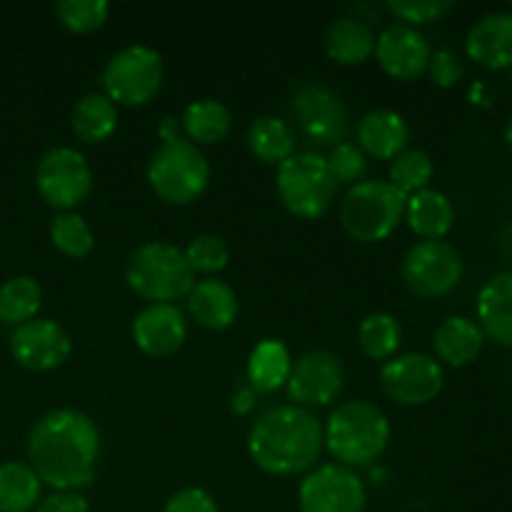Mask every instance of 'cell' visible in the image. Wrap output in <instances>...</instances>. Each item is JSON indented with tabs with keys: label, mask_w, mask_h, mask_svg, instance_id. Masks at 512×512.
Instances as JSON below:
<instances>
[{
	"label": "cell",
	"mask_w": 512,
	"mask_h": 512,
	"mask_svg": "<svg viewBox=\"0 0 512 512\" xmlns=\"http://www.w3.org/2000/svg\"><path fill=\"white\" fill-rule=\"evenodd\" d=\"M163 512H220V508L208 490L183 488L165 500Z\"/></svg>",
	"instance_id": "obj_39"
},
{
	"label": "cell",
	"mask_w": 512,
	"mask_h": 512,
	"mask_svg": "<svg viewBox=\"0 0 512 512\" xmlns=\"http://www.w3.org/2000/svg\"><path fill=\"white\" fill-rule=\"evenodd\" d=\"M293 370L290 348L278 338H263L248 355V385L255 393H275L285 388Z\"/></svg>",
	"instance_id": "obj_25"
},
{
	"label": "cell",
	"mask_w": 512,
	"mask_h": 512,
	"mask_svg": "<svg viewBox=\"0 0 512 512\" xmlns=\"http://www.w3.org/2000/svg\"><path fill=\"white\" fill-rule=\"evenodd\" d=\"M463 270V255L448 240H418L400 265L405 288L425 300L453 293L463 280Z\"/></svg>",
	"instance_id": "obj_10"
},
{
	"label": "cell",
	"mask_w": 512,
	"mask_h": 512,
	"mask_svg": "<svg viewBox=\"0 0 512 512\" xmlns=\"http://www.w3.org/2000/svg\"><path fill=\"white\" fill-rule=\"evenodd\" d=\"M390 420L370 400H345L323 428L325 450L343 468H368L390 445Z\"/></svg>",
	"instance_id": "obj_3"
},
{
	"label": "cell",
	"mask_w": 512,
	"mask_h": 512,
	"mask_svg": "<svg viewBox=\"0 0 512 512\" xmlns=\"http://www.w3.org/2000/svg\"><path fill=\"white\" fill-rule=\"evenodd\" d=\"M125 283L148 303H173L188 298L195 275L183 250L165 240L138 245L125 260Z\"/></svg>",
	"instance_id": "obj_4"
},
{
	"label": "cell",
	"mask_w": 512,
	"mask_h": 512,
	"mask_svg": "<svg viewBox=\"0 0 512 512\" xmlns=\"http://www.w3.org/2000/svg\"><path fill=\"white\" fill-rule=\"evenodd\" d=\"M180 125H183L185 138L198 148L200 145H218L233 130V113L223 100L200 98L185 108Z\"/></svg>",
	"instance_id": "obj_26"
},
{
	"label": "cell",
	"mask_w": 512,
	"mask_h": 512,
	"mask_svg": "<svg viewBox=\"0 0 512 512\" xmlns=\"http://www.w3.org/2000/svg\"><path fill=\"white\" fill-rule=\"evenodd\" d=\"M498 245H500V253H503L505 260L512 265V218H508V223H505L503 230H500Z\"/></svg>",
	"instance_id": "obj_43"
},
{
	"label": "cell",
	"mask_w": 512,
	"mask_h": 512,
	"mask_svg": "<svg viewBox=\"0 0 512 512\" xmlns=\"http://www.w3.org/2000/svg\"><path fill=\"white\" fill-rule=\"evenodd\" d=\"M323 425L310 410L298 405H275L253 420L248 430V453L255 468L275 478L305 475L323 455Z\"/></svg>",
	"instance_id": "obj_2"
},
{
	"label": "cell",
	"mask_w": 512,
	"mask_h": 512,
	"mask_svg": "<svg viewBox=\"0 0 512 512\" xmlns=\"http://www.w3.org/2000/svg\"><path fill=\"white\" fill-rule=\"evenodd\" d=\"M43 498V483L28 463H0V512H33Z\"/></svg>",
	"instance_id": "obj_29"
},
{
	"label": "cell",
	"mask_w": 512,
	"mask_h": 512,
	"mask_svg": "<svg viewBox=\"0 0 512 512\" xmlns=\"http://www.w3.org/2000/svg\"><path fill=\"white\" fill-rule=\"evenodd\" d=\"M165 78L163 55L145 43L120 48L103 68V93L115 105L140 108L158 95Z\"/></svg>",
	"instance_id": "obj_8"
},
{
	"label": "cell",
	"mask_w": 512,
	"mask_h": 512,
	"mask_svg": "<svg viewBox=\"0 0 512 512\" xmlns=\"http://www.w3.org/2000/svg\"><path fill=\"white\" fill-rule=\"evenodd\" d=\"M180 128H183V125H180V118H173V115H165V118L160 120V125H158L160 143H168V140L183 138V135H180Z\"/></svg>",
	"instance_id": "obj_42"
},
{
	"label": "cell",
	"mask_w": 512,
	"mask_h": 512,
	"mask_svg": "<svg viewBox=\"0 0 512 512\" xmlns=\"http://www.w3.org/2000/svg\"><path fill=\"white\" fill-rule=\"evenodd\" d=\"M325 160H328V168L338 185H350L353 188L368 173V155L358 148V143H350V140L333 145V150H330Z\"/></svg>",
	"instance_id": "obj_36"
},
{
	"label": "cell",
	"mask_w": 512,
	"mask_h": 512,
	"mask_svg": "<svg viewBox=\"0 0 512 512\" xmlns=\"http://www.w3.org/2000/svg\"><path fill=\"white\" fill-rule=\"evenodd\" d=\"M188 313L205 330H228L240 313L238 293L220 278H203L188 293Z\"/></svg>",
	"instance_id": "obj_20"
},
{
	"label": "cell",
	"mask_w": 512,
	"mask_h": 512,
	"mask_svg": "<svg viewBox=\"0 0 512 512\" xmlns=\"http://www.w3.org/2000/svg\"><path fill=\"white\" fill-rule=\"evenodd\" d=\"M380 388L393 403L403 408H420L443 393L445 370L428 353L395 355L380 368Z\"/></svg>",
	"instance_id": "obj_12"
},
{
	"label": "cell",
	"mask_w": 512,
	"mask_h": 512,
	"mask_svg": "<svg viewBox=\"0 0 512 512\" xmlns=\"http://www.w3.org/2000/svg\"><path fill=\"white\" fill-rule=\"evenodd\" d=\"M50 243L65 258L83 260L93 253L95 233L78 210H68V213L55 215L50 223Z\"/></svg>",
	"instance_id": "obj_32"
},
{
	"label": "cell",
	"mask_w": 512,
	"mask_h": 512,
	"mask_svg": "<svg viewBox=\"0 0 512 512\" xmlns=\"http://www.w3.org/2000/svg\"><path fill=\"white\" fill-rule=\"evenodd\" d=\"M355 140L365 155L375 160H393L408 148L410 125L398 110L375 108L358 120Z\"/></svg>",
	"instance_id": "obj_19"
},
{
	"label": "cell",
	"mask_w": 512,
	"mask_h": 512,
	"mask_svg": "<svg viewBox=\"0 0 512 512\" xmlns=\"http://www.w3.org/2000/svg\"><path fill=\"white\" fill-rule=\"evenodd\" d=\"M10 355L15 363L30 373H50L60 368L73 353V340L68 330L48 318H35L18 325L10 333Z\"/></svg>",
	"instance_id": "obj_14"
},
{
	"label": "cell",
	"mask_w": 512,
	"mask_h": 512,
	"mask_svg": "<svg viewBox=\"0 0 512 512\" xmlns=\"http://www.w3.org/2000/svg\"><path fill=\"white\" fill-rule=\"evenodd\" d=\"M323 48L338 65H363L375 55V33L358 18H338L325 28Z\"/></svg>",
	"instance_id": "obj_24"
},
{
	"label": "cell",
	"mask_w": 512,
	"mask_h": 512,
	"mask_svg": "<svg viewBox=\"0 0 512 512\" xmlns=\"http://www.w3.org/2000/svg\"><path fill=\"white\" fill-rule=\"evenodd\" d=\"M505 143H508L510 148H512V115H510L508 125H505Z\"/></svg>",
	"instance_id": "obj_44"
},
{
	"label": "cell",
	"mask_w": 512,
	"mask_h": 512,
	"mask_svg": "<svg viewBox=\"0 0 512 512\" xmlns=\"http://www.w3.org/2000/svg\"><path fill=\"white\" fill-rule=\"evenodd\" d=\"M275 193L290 215L303 220H318L333 205L338 183L328 168L325 155L315 150H295L275 173Z\"/></svg>",
	"instance_id": "obj_7"
},
{
	"label": "cell",
	"mask_w": 512,
	"mask_h": 512,
	"mask_svg": "<svg viewBox=\"0 0 512 512\" xmlns=\"http://www.w3.org/2000/svg\"><path fill=\"white\" fill-rule=\"evenodd\" d=\"M70 128L83 143H105L118 130V105L105 93H85L73 105Z\"/></svg>",
	"instance_id": "obj_27"
},
{
	"label": "cell",
	"mask_w": 512,
	"mask_h": 512,
	"mask_svg": "<svg viewBox=\"0 0 512 512\" xmlns=\"http://www.w3.org/2000/svg\"><path fill=\"white\" fill-rule=\"evenodd\" d=\"M43 308V288L33 275H13L0 285V323L18 325L38 318Z\"/></svg>",
	"instance_id": "obj_30"
},
{
	"label": "cell",
	"mask_w": 512,
	"mask_h": 512,
	"mask_svg": "<svg viewBox=\"0 0 512 512\" xmlns=\"http://www.w3.org/2000/svg\"><path fill=\"white\" fill-rule=\"evenodd\" d=\"M150 190L168 205H190L208 190L210 163L188 138L168 140L155 148L145 168Z\"/></svg>",
	"instance_id": "obj_6"
},
{
	"label": "cell",
	"mask_w": 512,
	"mask_h": 512,
	"mask_svg": "<svg viewBox=\"0 0 512 512\" xmlns=\"http://www.w3.org/2000/svg\"><path fill=\"white\" fill-rule=\"evenodd\" d=\"M408 195L390 180H360L340 203V225L358 243H380L405 220Z\"/></svg>",
	"instance_id": "obj_5"
},
{
	"label": "cell",
	"mask_w": 512,
	"mask_h": 512,
	"mask_svg": "<svg viewBox=\"0 0 512 512\" xmlns=\"http://www.w3.org/2000/svg\"><path fill=\"white\" fill-rule=\"evenodd\" d=\"M183 255L193 275H203V278H215L230 263L228 243L215 233L195 235L188 243V248L183 250Z\"/></svg>",
	"instance_id": "obj_34"
},
{
	"label": "cell",
	"mask_w": 512,
	"mask_h": 512,
	"mask_svg": "<svg viewBox=\"0 0 512 512\" xmlns=\"http://www.w3.org/2000/svg\"><path fill=\"white\" fill-rule=\"evenodd\" d=\"M255 405H258V393H255L250 385H243V388H238L233 393V400H230V410H233L235 415H250L255 410Z\"/></svg>",
	"instance_id": "obj_41"
},
{
	"label": "cell",
	"mask_w": 512,
	"mask_h": 512,
	"mask_svg": "<svg viewBox=\"0 0 512 512\" xmlns=\"http://www.w3.org/2000/svg\"><path fill=\"white\" fill-rule=\"evenodd\" d=\"M93 183L95 178L88 158L70 145H55L45 150L35 168V188L40 198L60 213H68L85 203L93 193Z\"/></svg>",
	"instance_id": "obj_9"
},
{
	"label": "cell",
	"mask_w": 512,
	"mask_h": 512,
	"mask_svg": "<svg viewBox=\"0 0 512 512\" xmlns=\"http://www.w3.org/2000/svg\"><path fill=\"white\" fill-rule=\"evenodd\" d=\"M428 38L413 25L395 23L375 38V60L395 80H418L430 63Z\"/></svg>",
	"instance_id": "obj_16"
},
{
	"label": "cell",
	"mask_w": 512,
	"mask_h": 512,
	"mask_svg": "<svg viewBox=\"0 0 512 512\" xmlns=\"http://www.w3.org/2000/svg\"><path fill=\"white\" fill-rule=\"evenodd\" d=\"M345 388V365L330 350H308L293 360V370H290L288 393L290 405L298 408L313 410L325 408L333 403Z\"/></svg>",
	"instance_id": "obj_13"
},
{
	"label": "cell",
	"mask_w": 512,
	"mask_h": 512,
	"mask_svg": "<svg viewBox=\"0 0 512 512\" xmlns=\"http://www.w3.org/2000/svg\"><path fill=\"white\" fill-rule=\"evenodd\" d=\"M405 223L420 240H443L455 225V205L443 190L425 188L408 195Z\"/></svg>",
	"instance_id": "obj_23"
},
{
	"label": "cell",
	"mask_w": 512,
	"mask_h": 512,
	"mask_svg": "<svg viewBox=\"0 0 512 512\" xmlns=\"http://www.w3.org/2000/svg\"><path fill=\"white\" fill-rule=\"evenodd\" d=\"M435 165L425 150L420 148H405L398 158L390 160V183L400 190L403 195L420 193V190L430 188L433 180Z\"/></svg>",
	"instance_id": "obj_33"
},
{
	"label": "cell",
	"mask_w": 512,
	"mask_h": 512,
	"mask_svg": "<svg viewBox=\"0 0 512 512\" xmlns=\"http://www.w3.org/2000/svg\"><path fill=\"white\" fill-rule=\"evenodd\" d=\"M433 348L440 365L450 368H465L475 363L485 348V333L478 320L465 318V315H450L435 328Z\"/></svg>",
	"instance_id": "obj_21"
},
{
	"label": "cell",
	"mask_w": 512,
	"mask_h": 512,
	"mask_svg": "<svg viewBox=\"0 0 512 512\" xmlns=\"http://www.w3.org/2000/svg\"><path fill=\"white\" fill-rule=\"evenodd\" d=\"M298 512H368V490L355 470L315 465L298 485Z\"/></svg>",
	"instance_id": "obj_11"
},
{
	"label": "cell",
	"mask_w": 512,
	"mask_h": 512,
	"mask_svg": "<svg viewBox=\"0 0 512 512\" xmlns=\"http://www.w3.org/2000/svg\"><path fill=\"white\" fill-rule=\"evenodd\" d=\"M100 430L75 408L48 410L28 435L30 468L55 493H80L95 483L100 463Z\"/></svg>",
	"instance_id": "obj_1"
},
{
	"label": "cell",
	"mask_w": 512,
	"mask_h": 512,
	"mask_svg": "<svg viewBox=\"0 0 512 512\" xmlns=\"http://www.w3.org/2000/svg\"><path fill=\"white\" fill-rule=\"evenodd\" d=\"M400 343H403V328H400V320L395 315L378 310V313H370L360 320L358 345L365 358L388 363L390 358H395Z\"/></svg>",
	"instance_id": "obj_31"
},
{
	"label": "cell",
	"mask_w": 512,
	"mask_h": 512,
	"mask_svg": "<svg viewBox=\"0 0 512 512\" xmlns=\"http://www.w3.org/2000/svg\"><path fill=\"white\" fill-rule=\"evenodd\" d=\"M248 148L260 163L280 165L295 153V133L288 120L275 115H260L248 125Z\"/></svg>",
	"instance_id": "obj_28"
},
{
	"label": "cell",
	"mask_w": 512,
	"mask_h": 512,
	"mask_svg": "<svg viewBox=\"0 0 512 512\" xmlns=\"http://www.w3.org/2000/svg\"><path fill=\"white\" fill-rule=\"evenodd\" d=\"M293 113L305 138L318 145H338L348 133V110L323 83L300 85L293 95Z\"/></svg>",
	"instance_id": "obj_15"
},
{
	"label": "cell",
	"mask_w": 512,
	"mask_h": 512,
	"mask_svg": "<svg viewBox=\"0 0 512 512\" xmlns=\"http://www.w3.org/2000/svg\"><path fill=\"white\" fill-rule=\"evenodd\" d=\"M453 8V0H388L390 13L403 25H413V28L435 23V20L448 15Z\"/></svg>",
	"instance_id": "obj_37"
},
{
	"label": "cell",
	"mask_w": 512,
	"mask_h": 512,
	"mask_svg": "<svg viewBox=\"0 0 512 512\" xmlns=\"http://www.w3.org/2000/svg\"><path fill=\"white\" fill-rule=\"evenodd\" d=\"M33 512H90V503L83 493H50L40 498Z\"/></svg>",
	"instance_id": "obj_40"
},
{
	"label": "cell",
	"mask_w": 512,
	"mask_h": 512,
	"mask_svg": "<svg viewBox=\"0 0 512 512\" xmlns=\"http://www.w3.org/2000/svg\"><path fill=\"white\" fill-rule=\"evenodd\" d=\"M478 325L485 338L512 348V270L495 273L478 293Z\"/></svg>",
	"instance_id": "obj_22"
},
{
	"label": "cell",
	"mask_w": 512,
	"mask_h": 512,
	"mask_svg": "<svg viewBox=\"0 0 512 512\" xmlns=\"http://www.w3.org/2000/svg\"><path fill=\"white\" fill-rule=\"evenodd\" d=\"M425 73L430 75L433 85H438V88H453V85H458L460 80H463L465 65L455 50L440 48V50H433Z\"/></svg>",
	"instance_id": "obj_38"
},
{
	"label": "cell",
	"mask_w": 512,
	"mask_h": 512,
	"mask_svg": "<svg viewBox=\"0 0 512 512\" xmlns=\"http://www.w3.org/2000/svg\"><path fill=\"white\" fill-rule=\"evenodd\" d=\"M133 340L148 358H170L188 340V320L173 303H148L133 318Z\"/></svg>",
	"instance_id": "obj_17"
},
{
	"label": "cell",
	"mask_w": 512,
	"mask_h": 512,
	"mask_svg": "<svg viewBox=\"0 0 512 512\" xmlns=\"http://www.w3.org/2000/svg\"><path fill=\"white\" fill-rule=\"evenodd\" d=\"M55 15L70 33L88 35L108 23L110 5L105 0H58Z\"/></svg>",
	"instance_id": "obj_35"
},
{
	"label": "cell",
	"mask_w": 512,
	"mask_h": 512,
	"mask_svg": "<svg viewBox=\"0 0 512 512\" xmlns=\"http://www.w3.org/2000/svg\"><path fill=\"white\" fill-rule=\"evenodd\" d=\"M465 53L488 70L512 68V10H498L475 20L465 38Z\"/></svg>",
	"instance_id": "obj_18"
}]
</instances>
